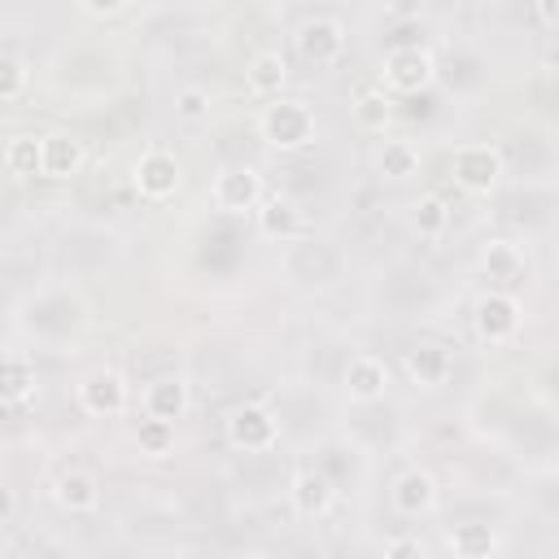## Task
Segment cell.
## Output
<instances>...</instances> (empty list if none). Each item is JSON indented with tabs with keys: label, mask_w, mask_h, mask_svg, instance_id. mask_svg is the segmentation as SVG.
<instances>
[{
	"label": "cell",
	"mask_w": 559,
	"mask_h": 559,
	"mask_svg": "<svg viewBox=\"0 0 559 559\" xmlns=\"http://www.w3.org/2000/svg\"><path fill=\"white\" fill-rule=\"evenodd\" d=\"M13 328L35 345L66 349L92 328V306L74 284H35L13 306Z\"/></svg>",
	"instance_id": "6da1fadb"
},
{
	"label": "cell",
	"mask_w": 559,
	"mask_h": 559,
	"mask_svg": "<svg viewBox=\"0 0 559 559\" xmlns=\"http://www.w3.org/2000/svg\"><path fill=\"white\" fill-rule=\"evenodd\" d=\"M345 271H349V253L328 231H306V236L280 245V280L301 297L332 293L345 280Z\"/></svg>",
	"instance_id": "7a4b0ae2"
},
{
	"label": "cell",
	"mask_w": 559,
	"mask_h": 559,
	"mask_svg": "<svg viewBox=\"0 0 559 559\" xmlns=\"http://www.w3.org/2000/svg\"><path fill=\"white\" fill-rule=\"evenodd\" d=\"M288 48L301 66H310L314 74L341 70V61L349 57V22L332 9H310L293 22L288 31Z\"/></svg>",
	"instance_id": "3957f363"
},
{
	"label": "cell",
	"mask_w": 559,
	"mask_h": 559,
	"mask_svg": "<svg viewBox=\"0 0 559 559\" xmlns=\"http://www.w3.org/2000/svg\"><path fill=\"white\" fill-rule=\"evenodd\" d=\"M253 131L275 153H301L319 135V114H314V105L306 96H275V100L258 105Z\"/></svg>",
	"instance_id": "277c9868"
},
{
	"label": "cell",
	"mask_w": 559,
	"mask_h": 559,
	"mask_svg": "<svg viewBox=\"0 0 559 559\" xmlns=\"http://www.w3.org/2000/svg\"><path fill=\"white\" fill-rule=\"evenodd\" d=\"M376 297L380 310H389L393 319H428L441 306V284L419 262H393L380 271Z\"/></svg>",
	"instance_id": "5b68a950"
},
{
	"label": "cell",
	"mask_w": 559,
	"mask_h": 559,
	"mask_svg": "<svg viewBox=\"0 0 559 559\" xmlns=\"http://www.w3.org/2000/svg\"><path fill=\"white\" fill-rule=\"evenodd\" d=\"M467 323H472V336H476L485 349H511V345H520V336H524L528 310H524V297H520V293L485 288V293L472 301Z\"/></svg>",
	"instance_id": "8992f818"
},
{
	"label": "cell",
	"mask_w": 559,
	"mask_h": 559,
	"mask_svg": "<svg viewBox=\"0 0 559 559\" xmlns=\"http://www.w3.org/2000/svg\"><path fill=\"white\" fill-rule=\"evenodd\" d=\"M376 79L384 83L389 96H419V92L441 83L437 48L432 44H389L384 57H380Z\"/></svg>",
	"instance_id": "52a82bcc"
},
{
	"label": "cell",
	"mask_w": 559,
	"mask_h": 559,
	"mask_svg": "<svg viewBox=\"0 0 559 559\" xmlns=\"http://www.w3.org/2000/svg\"><path fill=\"white\" fill-rule=\"evenodd\" d=\"M445 175L467 197H493L502 188V179H507V162H502L498 140H463V144H454L450 162H445Z\"/></svg>",
	"instance_id": "ba28073f"
},
{
	"label": "cell",
	"mask_w": 559,
	"mask_h": 559,
	"mask_svg": "<svg viewBox=\"0 0 559 559\" xmlns=\"http://www.w3.org/2000/svg\"><path fill=\"white\" fill-rule=\"evenodd\" d=\"M284 437V419L275 415V406L266 402H236L227 415H223V441L245 454V459H262V454H275Z\"/></svg>",
	"instance_id": "9c48e42d"
},
{
	"label": "cell",
	"mask_w": 559,
	"mask_h": 559,
	"mask_svg": "<svg viewBox=\"0 0 559 559\" xmlns=\"http://www.w3.org/2000/svg\"><path fill=\"white\" fill-rule=\"evenodd\" d=\"M210 210L223 214V218H245V214H258V205L266 201V179L258 166L249 162H227L210 175Z\"/></svg>",
	"instance_id": "30bf717a"
},
{
	"label": "cell",
	"mask_w": 559,
	"mask_h": 559,
	"mask_svg": "<svg viewBox=\"0 0 559 559\" xmlns=\"http://www.w3.org/2000/svg\"><path fill=\"white\" fill-rule=\"evenodd\" d=\"M52 66H66V70L74 66V74H61V79H57V83L70 87L74 96H100V92H109V87L118 83V61H114V52H109L105 44H92V39L66 44Z\"/></svg>",
	"instance_id": "8fae6325"
},
{
	"label": "cell",
	"mask_w": 559,
	"mask_h": 559,
	"mask_svg": "<svg viewBox=\"0 0 559 559\" xmlns=\"http://www.w3.org/2000/svg\"><path fill=\"white\" fill-rule=\"evenodd\" d=\"M74 402H79V411L87 419H122L131 411V380H127V371L100 362V367L79 376Z\"/></svg>",
	"instance_id": "7c38bea8"
},
{
	"label": "cell",
	"mask_w": 559,
	"mask_h": 559,
	"mask_svg": "<svg viewBox=\"0 0 559 559\" xmlns=\"http://www.w3.org/2000/svg\"><path fill=\"white\" fill-rule=\"evenodd\" d=\"M131 188H135V197L148 201V205L175 201L179 188H183V162H179V153H170V148H162V144L140 148L135 162H131Z\"/></svg>",
	"instance_id": "4fadbf2b"
},
{
	"label": "cell",
	"mask_w": 559,
	"mask_h": 559,
	"mask_svg": "<svg viewBox=\"0 0 559 559\" xmlns=\"http://www.w3.org/2000/svg\"><path fill=\"white\" fill-rule=\"evenodd\" d=\"M393 389V367L376 349H354L341 367V397L349 406H380Z\"/></svg>",
	"instance_id": "5bb4252c"
},
{
	"label": "cell",
	"mask_w": 559,
	"mask_h": 559,
	"mask_svg": "<svg viewBox=\"0 0 559 559\" xmlns=\"http://www.w3.org/2000/svg\"><path fill=\"white\" fill-rule=\"evenodd\" d=\"M384 498H389V511H393V515H402V520H424V515H432V511L441 507V485H437V476H432L424 463H406V467L393 472Z\"/></svg>",
	"instance_id": "9a60e30c"
},
{
	"label": "cell",
	"mask_w": 559,
	"mask_h": 559,
	"mask_svg": "<svg viewBox=\"0 0 559 559\" xmlns=\"http://www.w3.org/2000/svg\"><path fill=\"white\" fill-rule=\"evenodd\" d=\"M476 266L498 293H520L528 280V253L515 236H485L476 249Z\"/></svg>",
	"instance_id": "2e32d148"
},
{
	"label": "cell",
	"mask_w": 559,
	"mask_h": 559,
	"mask_svg": "<svg viewBox=\"0 0 559 559\" xmlns=\"http://www.w3.org/2000/svg\"><path fill=\"white\" fill-rule=\"evenodd\" d=\"M192 411V380L183 371H162L148 376L140 389V415L162 419V424H183Z\"/></svg>",
	"instance_id": "e0dca14e"
},
{
	"label": "cell",
	"mask_w": 559,
	"mask_h": 559,
	"mask_svg": "<svg viewBox=\"0 0 559 559\" xmlns=\"http://www.w3.org/2000/svg\"><path fill=\"white\" fill-rule=\"evenodd\" d=\"M284 498H288V511H293L297 520H323V515H332L341 489H336L314 463H306V467H297V472L288 476Z\"/></svg>",
	"instance_id": "ac0fdd59"
},
{
	"label": "cell",
	"mask_w": 559,
	"mask_h": 559,
	"mask_svg": "<svg viewBox=\"0 0 559 559\" xmlns=\"http://www.w3.org/2000/svg\"><path fill=\"white\" fill-rule=\"evenodd\" d=\"M402 376L432 393V389H445L454 380V349L445 341H415L406 354H402Z\"/></svg>",
	"instance_id": "d6986e66"
},
{
	"label": "cell",
	"mask_w": 559,
	"mask_h": 559,
	"mask_svg": "<svg viewBox=\"0 0 559 559\" xmlns=\"http://www.w3.org/2000/svg\"><path fill=\"white\" fill-rule=\"evenodd\" d=\"M288 79H293V61L284 48H258L249 61H245V92L266 105L275 96H288Z\"/></svg>",
	"instance_id": "ffe728a7"
},
{
	"label": "cell",
	"mask_w": 559,
	"mask_h": 559,
	"mask_svg": "<svg viewBox=\"0 0 559 559\" xmlns=\"http://www.w3.org/2000/svg\"><path fill=\"white\" fill-rule=\"evenodd\" d=\"M253 227H258L262 240H275V245H288V240H297V236L310 231L306 227V210L288 192H266V201L253 214Z\"/></svg>",
	"instance_id": "44dd1931"
},
{
	"label": "cell",
	"mask_w": 559,
	"mask_h": 559,
	"mask_svg": "<svg viewBox=\"0 0 559 559\" xmlns=\"http://www.w3.org/2000/svg\"><path fill=\"white\" fill-rule=\"evenodd\" d=\"M52 502H57L66 515H92V511H100V502H105V485H100V476L87 472V467H66V472L52 476Z\"/></svg>",
	"instance_id": "7402d4cb"
},
{
	"label": "cell",
	"mask_w": 559,
	"mask_h": 559,
	"mask_svg": "<svg viewBox=\"0 0 559 559\" xmlns=\"http://www.w3.org/2000/svg\"><path fill=\"white\" fill-rule=\"evenodd\" d=\"M83 166H87V144H83L79 131H70V127L44 131V179L66 183V179H74Z\"/></svg>",
	"instance_id": "603a6c76"
},
{
	"label": "cell",
	"mask_w": 559,
	"mask_h": 559,
	"mask_svg": "<svg viewBox=\"0 0 559 559\" xmlns=\"http://www.w3.org/2000/svg\"><path fill=\"white\" fill-rule=\"evenodd\" d=\"M371 166L384 183H411L424 170V148L411 135H384L371 153Z\"/></svg>",
	"instance_id": "cb8c5ba5"
},
{
	"label": "cell",
	"mask_w": 559,
	"mask_h": 559,
	"mask_svg": "<svg viewBox=\"0 0 559 559\" xmlns=\"http://www.w3.org/2000/svg\"><path fill=\"white\" fill-rule=\"evenodd\" d=\"M393 114H397V96H389L380 79H367V83L354 87V96H349V118H354L362 131H371V135H389Z\"/></svg>",
	"instance_id": "d4e9b609"
},
{
	"label": "cell",
	"mask_w": 559,
	"mask_h": 559,
	"mask_svg": "<svg viewBox=\"0 0 559 559\" xmlns=\"http://www.w3.org/2000/svg\"><path fill=\"white\" fill-rule=\"evenodd\" d=\"M445 550L450 559H498L502 533L489 520H454L445 528Z\"/></svg>",
	"instance_id": "484cf974"
},
{
	"label": "cell",
	"mask_w": 559,
	"mask_h": 559,
	"mask_svg": "<svg viewBox=\"0 0 559 559\" xmlns=\"http://www.w3.org/2000/svg\"><path fill=\"white\" fill-rule=\"evenodd\" d=\"M406 227H411L419 240H445L450 227H454V205H450L441 192H419V197L406 205Z\"/></svg>",
	"instance_id": "4316f807"
},
{
	"label": "cell",
	"mask_w": 559,
	"mask_h": 559,
	"mask_svg": "<svg viewBox=\"0 0 559 559\" xmlns=\"http://www.w3.org/2000/svg\"><path fill=\"white\" fill-rule=\"evenodd\" d=\"M4 175L26 183V179H44V135L35 131H17L4 140Z\"/></svg>",
	"instance_id": "83f0119b"
},
{
	"label": "cell",
	"mask_w": 559,
	"mask_h": 559,
	"mask_svg": "<svg viewBox=\"0 0 559 559\" xmlns=\"http://www.w3.org/2000/svg\"><path fill=\"white\" fill-rule=\"evenodd\" d=\"M35 384H39L35 354H26L22 345H9L4 349V402L9 406H22L26 397H35Z\"/></svg>",
	"instance_id": "f1b7e54d"
},
{
	"label": "cell",
	"mask_w": 559,
	"mask_h": 559,
	"mask_svg": "<svg viewBox=\"0 0 559 559\" xmlns=\"http://www.w3.org/2000/svg\"><path fill=\"white\" fill-rule=\"evenodd\" d=\"M131 445H135L140 459L162 463V459H170L179 450V424H162V419H144L140 415V424L131 428Z\"/></svg>",
	"instance_id": "f546056e"
},
{
	"label": "cell",
	"mask_w": 559,
	"mask_h": 559,
	"mask_svg": "<svg viewBox=\"0 0 559 559\" xmlns=\"http://www.w3.org/2000/svg\"><path fill=\"white\" fill-rule=\"evenodd\" d=\"M170 109H175V118L183 127H201V122L214 118V92L205 83H179L170 92Z\"/></svg>",
	"instance_id": "4dcf8cb0"
},
{
	"label": "cell",
	"mask_w": 559,
	"mask_h": 559,
	"mask_svg": "<svg viewBox=\"0 0 559 559\" xmlns=\"http://www.w3.org/2000/svg\"><path fill=\"white\" fill-rule=\"evenodd\" d=\"M31 83H35V66H31L22 52L4 48V52H0V100H4V105H17V100L31 92Z\"/></svg>",
	"instance_id": "1f68e13d"
},
{
	"label": "cell",
	"mask_w": 559,
	"mask_h": 559,
	"mask_svg": "<svg viewBox=\"0 0 559 559\" xmlns=\"http://www.w3.org/2000/svg\"><path fill=\"white\" fill-rule=\"evenodd\" d=\"M528 105L537 118L555 122L559 118V70H542L533 83H528Z\"/></svg>",
	"instance_id": "d6a6232c"
},
{
	"label": "cell",
	"mask_w": 559,
	"mask_h": 559,
	"mask_svg": "<svg viewBox=\"0 0 559 559\" xmlns=\"http://www.w3.org/2000/svg\"><path fill=\"white\" fill-rule=\"evenodd\" d=\"M74 13H79L83 22H127V17H144V9H135V4H118V0H109V4L79 0Z\"/></svg>",
	"instance_id": "836d02e7"
},
{
	"label": "cell",
	"mask_w": 559,
	"mask_h": 559,
	"mask_svg": "<svg viewBox=\"0 0 559 559\" xmlns=\"http://www.w3.org/2000/svg\"><path fill=\"white\" fill-rule=\"evenodd\" d=\"M384 559H428V546L415 533H393L384 542Z\"/></svg>",
	"instance_id": "e575fe53"
},
{
	"label": "cell",
	"mask_w": 559,
	"mask_h": 559,
	"mask_svg": "<svg viewBox=\"0 0 559 559\" xmlns=\"http://www.w3.org/2000/svg\"><path fill=\"white\" fill-rule=\"evenodd\" d=\"M528 22H537L542 31L559 35V0H537V4H528Z\"/></svg>",
	"instance_id": "d590c367"
},
{
	"label": "cell",
	"mask_w": 559,
	"mask_h": 559,
	"mask_svg": "<svg viewBox=\"0 0 559 559\" xmlns=\"http://www.w3.org/2000/svg\"><path fill=\"white\" fill-rule=\"evenodd\" d=\"M555 489H559V463H555Z\"/></svg>",
	"instance_id": "8d00e7d4"
},
{
	"label": "cell",
	"mask_w": 559,
	"mask_h": 559,
	"mask_svg": "<svg viewBox=\"0 0 559 559\" xmlns=\"http://www.w3.org/2000/svg\"><path fill=\"white\" fill-rule=\"evenodd\" d=\"M555 271H559V245H555Z\"/></svg>",
	"instance_id": "74e56055"
}]
</instances>
